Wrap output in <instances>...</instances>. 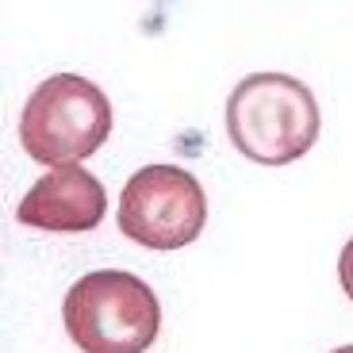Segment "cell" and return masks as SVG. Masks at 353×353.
Masks as SVG:
<instances>
[{"label": "cell", "mask_w": 353, "mask_h": 353, "mask_svg": "<svg viewBox=\"0 0 353 353\" xmlns=\"http://www.w3.org/2000/svg\"><path fill=\"white\" fill-rule=\"evenodd\" d=\"M319 100L300 77L250 73L227 97V139L242 158L281 169L319 142Z\"/></svg>", "instance_id": "1"}, {"label": "cell", "mask_w": 353, "mask_h": 353, "mask_svg": "<svg viewBox=\"0 0 353 353\" xmlns=\"http://www.w3.org/2000/svg\"><path fill=\"white\" fill-rule=\"evenodd\" d=\"M62 323L81 353H146L158 342L161 303L127 269H92L65 292Z\"/></svg>", "instance_id": "2"}, {"label": "cell", "mask_w": 353, "mask_h": 353, "mask_svg": "<svg viewBox=\"0 0 353 353\" xmlns=\"http://www.w3.org/2000/svg\"><path fill=\"white\" fill-rule=\"evenodd\" d=\"M112 134V104L88 77L54 73L27 97L19 142L39 165H73L97 154Z\"/></svg>", "instance_id": "3"}, {"label": "cell", "mask_w": 353, "mask_h": 353, "mask_svg": "<svg viewBox=\"0 0 353 353\" xmlns=\"http://www.w3.org/2000/svg\"><path fill=\"white\" fill-rule=\"evenodd\" d=\"M208 223L203 185L181 165L134 169L119 196V230L146 250H181L200 239Z\"/></svg>", "instance_id": "4"}, {"label": "cell", "mask_w": 353, "mask_h": 353, "mask_svg": "<svg viewBox=\"0 0 353 353\" xmlns=\"http://www.w3.org/2000/svg\"><path fill=\"white\" fill-rule=\"evenodd\" d=\"M108 215V192L97 176L73 165H54L27 188L19 200L16 219L31 230H50V234H85L97 230Z\"/></svg>", "instance_id": "5"}, {"label": "cell", "mask_w": 353, "mask_h": 353, "mask_svg": "<svg viewBox=\"0 0 353 353\" xmlns=\"http://www.w3.org/2000/svg\"><path fill=\"white\" fill-rule=\"evenodd\" d=\"M338 281H342V292L353 300V234L342 246V257H338Z\"/></svg>", "instance_id": "6"}, {"label": "cell", "mask_w": 353, "mask_h": 353, "mask_svg": "<svg viewBox=\"0 0 353 353\" xmlns=\"http://www.w3.org/2000/svg\"><path fill=\"white\" fill-rule=\"evenodd\" d=\"M330 353H353V345H338V350H330Z\"/></svg>", "instance_id": "7"}]
</instances>
